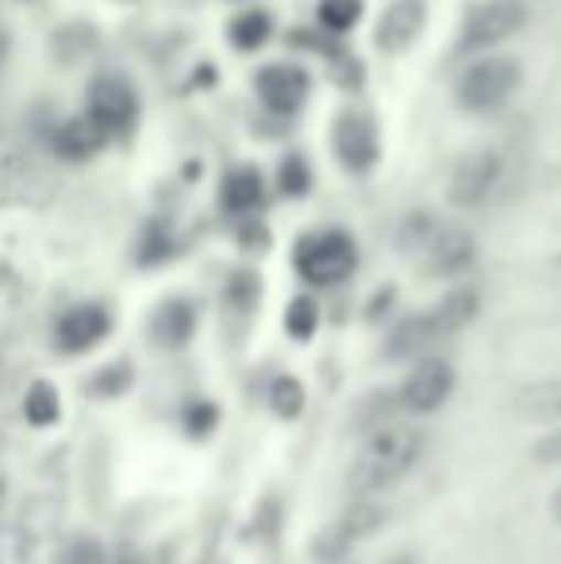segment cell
Here are the masks:
<instances>
[{
  "instance_id": "1",
  "label": "cell",
  "mask_w": 561,
  "mask_h": 564,
  "mask_svg": "<svg viewBox=\"0 0 561 564\" xmlns=\"http://www.w3.org/2000/svg\"><path fill=\"white\" fill-rule=\"evenodd\" d=\"M427 449V434L412 423H381L369 431L362 449L350 460V491L354 496H377L381 488H392L400 476H408L420 465Z\"/></svg>"
},
{
  "instance_id": "2",
  "label": "cell",
  "mask_w": 561,
  "mask_h": 564,
  "mask_svg": "<svg viewBox=\"0 0 561 564\" xmlns=\"http://www.w3.org/2000/svg\"><path fill=\"white\" fill-rule=\"evenodd\" d=\"M400 250L420 261L427 276H457L477 261V238L457 224L408 216V224L400 227Z\"/></svg>"
},
{
  "instance_id": "3",
  "label": "cell",
  "mask_w": 561,
  "mask_h": 564,
  "mask_svg": "<svg viewBox=\"0 0 561 564\" xmlns=\"http://www.w3.org/2000/svg\"><path fill=\"white\" fill-rule=\"evenodd\" d=\"M477 312H481V296L473 289L446 292L434 307L412 315V319H404L397 330H392L389 346H385L389 349V361H404V357L427 354L434 341H442V338L457 335L462 327H470V323L477 319Z\"/></svg>"
},
{
  "instance_id": "4",
  "label": "cell",
  "mask_w": 561,
  "mask_h": 564,
  "mask_svg": "<svg viewBox=\"0 0 561 564\" xmlns=\"http://www.w3.org/2000/svg\"><path fill=\"white\" fill-rule=\"evenodd\" d=\"M54 173L20 134L0 131V208H43L54 200Z\"/></svg>"
},
{
  "instance_id": "5",
  "label": "cell",
  "mask_w": 561,
  "mask_h": 564,
  "mask_svg": "<svg viewBox=\"0 0 561 564\" xmlns=\"http://www.w3.org/2000/svg\"><path fill=\"white\" fill-rule=\"evenodd\" d=\"M519 85H524V66H519V58L485 51L481 58H473L470 66L457 74L454 100H457V108H465V112L488 116V112H496V108L508 105V100L519 93Z\"/></svg>"
},
{
  "instance_id": "6",
  "label": "cell",
  "mask_w": 561,
  "mask_h": 564,
  "mask_svg": "<svg viewBox=\"0 0 561 564\" xmlns=\"http://www.w3.org/2000/svg\"><path fill=\"white\" fill-rule=\"evenodd\" d=\"M292 265H296L300 281L315 284V289H331L358 269V242L338 227L312 230L292 250Z\"/></svg>"
},
{
  "instance_id": "7",
  "label": "cell",
  "mask_w": 561,
  "mask_h": 564,
  "mask_svg": "<svg viewBox=\"0 0 561 564\" xmlns=\"http://www.w3.org/2000/svg\"><path fill=\"white\" fill-rule=\"evenodd\" d=\"M531 12H527L524 0H481L465 12L462 20V31H457V46L465 54H485V51H496L500 43L516 39L519 31L527 28Z\"/></svg>"
},
{
  "instance_id": "8",
  "label": "cell",
  "mask_w": 561,
  "mask_h": 564,
  "mask_svg": "<svg viewBox=\"0 0 561 564\" xmlns=\"http://www.w3.org/2000/svg\"><path fill=\"white\" fill-rule=\"evenodd\" d=\"M504 170H508V158L496 147H477L470 154H462L450 170L446 181V200L454 208H481L500 193Z\"/></svg>"
},
{
  "instance_id": "9",
  "label": "cell",
  "mask_w": 561,
  "mask_h": 564,
  "mask_svg": "<svg viewBox=\"0 0 561 564\" xmlns=\"http://www.w3.org/2000/svg\"><path fill=\"white\" fill-rule=\"evenodd\" d=\"M331 150H335L338 165L346 173H369L381 158V134L369 112H343L335 119V131H331Z\"/></svg>"
},
{
  "instance_id": "10",
  "label": "cell",
  "mask_w": 561,
  "mask_h": 564,
  "mask_svg": "<svg viewBox=\"0 0 561 564\" xmlns=\"http://www.w3.org/2000/svg\"><path fill=\"white\" fill-rule=\"evenodd\" d=\"M85 112L105 127L108 139H116V134H128L131 127H136V119H139L136 85H131L128 77H120V74L97 77V82L89 85V105H85Z\"/></svg>"
},
{
  "instance_id": "11",
  "label": "cell",
  "mask_w": 561,
  "mask_h": 564,
  "mask_svg": "<svg viewBox=\"0 0 561 564\" xmlns=\"http://www.w3.org/2000/svg\"><path fill=\"white\" fill-rule=\"evenodd\" d=\"M450 392H454V369L442 357H423L404 377L397 403L408 415H431V411H439L450 400Z\"/></svg>"
},
{
  "instance_id": "12",
  "label": "cell",
  "mask_w": 561,
  "mask_h": 564,
  "mask_svg": "<svg viewBox=\"0 0 561 564\" xmlns=\"http://www.w3.org/2000/svg\"><path fill=\"white\" fill-rule=\"evenodd\" d=\"M385 507L374 503V496H358V503L346 507L335 522L327 527V534L320 538V553L323 557H343L346 550H354L358 542H366L369 534L385 527Z\"/></svg>"
},
{
  "instance_id": "13",
  "label": "cell",
  "mask_w": 561,
  "mask_h": 564,
  "mask_svg": "<svg viewBox=\"0 0 561 564\" xmlns=\"http://www.w3.org/2000/svg\"><path fill=\"white\" fill-rule=\"evenodd\" d=\"M258 100H262L270 112L278 116H296L300 108L308 105V93H312V77L300 66H284V62H273L258 74L255 82Z\"/></svg>"
},
{
  "instance_id": "14",
  "label": "cell",
  "mask_w": 561,
  "mask_h": 564,
  "mask_svg": "<svg viewBox=\"0 0 561 564\" xmlns=\"http://www.w3.org/2000/svg\"><path fill=\"white\" fill-rule=\"evenodd\" d=\"M112 330V315L100 304H77L69 312H62V319L54 323V346L62 354H85V349L100 346Z\"/></svg>"
},
{
  "instance_id": "15",
  "label": "cell",
  "mask_w": 561,
  "mask_h": 564,
  "mask_svg": "<svg viewBox=\"0 0 561 564\" xmlns=\"http://www.w3.org/2000/svg\"><path fill=\"white\" fill-rule=\"evenodd\" d=\"M427 4L423 0H392L385 8L381 23H377V51L385 54H404L416 39L423 35Z\"/></svg>"
},
{
  "instance_id": "16",
  "label": "cell",
  "mask_w": 561,
  "mask_h": 564,
  "mask_svg": "<svg viewBox=\"0 0 561 564\" xmlns=\"http://www.w3.org/2000/svg\"><path fill=\"white\" fill-rule=\"evenodd\" d=\"M105 142H108L105 127H100L89 112L62 119L51 134V150H54V158H62V162H89V158H97L100 150H105Z\"/></svg>"
},
{
  "instance_id": "17",
  "label": "cell",
  "mask_w": 561,
  "mask_h": 564,
  "mask_svg": "<svg viewBox=\"0 0 561 564\" xmlns=\"http://www.w3.org/2000/svg\"><path fill=\"white\" fill-rule=\"evenodd\" d=\"M193 330H196V307L188 300H165L154 312V319H150V338L165 349L185 346L193 338Z\"/></svg>"
},
{
  "instance_id": "18",
  "label": "cell",
  "mask_w": 561,
  "mask_h": 564,
  "mask_svg": "<svg viewBox=\"0 0 561 564\" xmlns=\"http://www.w3.org/2000/svg\"><path fill=\"white\" fill-rule=\"evenodd\" d=\"M262 200H266L262 173L250 170V165L231 170L224 177V185H219V204H224V212H231V216H250V212L262 208Z\"/></svg>"
},
{
  "instance_id": "19",
  "label": "cell",
  "mask_w": 561,
  "mask_h": 564,
  "mask_svg": "<svg viewBox=\"0 0 561 564\" xmlns=\"http://www.w3.org/2000/svg\"><path fill=\"white\" fill-rule=\"evenodd\" d=\"M516 408L527 423H561V388H554V384L524 388Z\"/></svg>"
},
{
  "instance_id": "20",
  "label": "cell",
  "mask_w": 561,
  "mask_h": 564,
  "mask_svg": "<svg viewBox=\"0 0 561 564\" xmlns=\"http://www.w3.org/2000/svg\"><path fill=\"white\" fill-rule=\"evenodd\" d=\"M227 35H231V43L239 46V51H258V46H266L273 35L270 12H262V8H247V12H239L231 20Z\"/></svg>"
},
{
  "instance_id": "21",
  "label": "cell",
  "mask_w": 561,
  "mask_h": 564,
  "mask_svg": "<svg viewBox=\"0 0 561 564\" xmlns=\"http://www.w3.org/2000/svg\"><path fill=\"white\" fill-rule=\"evenodd\" d=\"M23 419L31 426H54L62 419V400H58V388L51 380H35L23 395Z\"/></svg>"
},
{
  "instance_id": "22",
  "label": "cell",
  "mask_w": 561,
  "mask_h": 564,
  "mask_svg": "<svg viewBox=\"0 0 561 564\" xmlns=\"http://www.w3.org/2000/svg\"><path fill=\"white\" fill-rule=\"evenodd\" d=\"M366 4L362 0H320V23L331 35H346L350 28H358Z\"/></svg>"
},
{
  "instance_id": "23",
  "label": "cell",
  "mask_w": 561,
  "mask_h": 564,
  "mask_svg": "<svg viewBox=\"0 0 561 564\" xmlns=\"http://www.w3.org/2000/svg\"><path fill=\"white\" fill-rule=\"evenodd\" d=\"M270 408L278 419H296L304 411V388L296 377H278L270 388Z\"/></svg>"
},
{
  "instance_id": "24",
  "label": "cell",
  "mask_w": 561,
  "mask_h": 564,
  "mask_svg": "<svg viewBox=\"0 0 561 564\" xmlns=\"http://www.w3.org/2000/svg\"><path fill=\"white\" fill-rule=\"evenodd\" d=\"M315 327H320V307H315L312 296H296L289 304V312H284V330H289L292 338H312Z\"/></svg>"
},
{
  "instance_id": "25",
  "label": "cell",
  "mask_w": 561,
  "mask_h": 564,
  "mask_svg": "<svg viewBox=\"0 0 561 564\" xmlns=\"http://www.w3.org/2000/svg\"><path fill=\"white\" fill-rule=\"evenodd\" d=\"M0 564H31V534L20 522H0Z\"/></svg>"
},
{
  "instance_id": "26",
  "label": "cell",
  "mask_w": 561,
  "mask_h": 564,
  "mask_svg": "<svg viewBox=\"0 0 561 564\" xmlns=\"http://www.w3.org/2000/svg\"><path fill=\"white\" fill-rule=\"evenodd\" d=\"M278 185L284 196H304L308 188H312V170H308V162L300 154H289V162L281 165L278 173Z\"/></svg>"
},
{
  "instance_id": "27",
  "label": "cell",
  "mask_w": 561,
  "mask_h": 564,
  "mask_svg": "<svg viewBox=\"0 0 561 564\" xmlns=\"http://www.w3.org/2000/svg\"><path fill=\"white\" fill-rule=\"evenodd\" d=\"M128 384H131V365H108V369H100L97 377L89 380V392L120 395V392H128Z\"/></svg>"
},
{
  "instance_id": "28",
  "label": "cell",
  "mask_w": 561,
  "mask_h": 564,
  "mask_svg": "<svg viewBox=\"0 0 561 564\" xmlns=\"http://www.w3.org/2000/svg\"><path fill=\"white\" fill-rule=\"evenodd\" d=\"M62 564H108L105 557V545L89 534H77L74 542L62 550Z\"/></svg>"
},
{
  "instance_id": "29",
  "label": "cell",
  "mask_w": 561,
  "mask_h": 564,
  "mask_svg": "<svg viewBox=\"0 0 561 564\" xmlns=\"http://www.w3.org/2000/svg\"><path fill=\"white\" fill-rule=\"evenodd\" d=\"M216 426V408L212 403H201V408L188 411V431L193 434H208Z\"/></svg>"
},
{
  "instance_id": "30",
  "label": "cell",
  "mask_w": 561,
  "mask_h": 564,
  "mask_svg": "<svg viewBox=\"0 0 561 564\" xmlns=\"http://www.w3.org/2000/svg\"><path fill=\"white\" fill-rule=\"evenodd\" d=\"M535 460H542V465H558L561 460V431L550 434V438H542L539 446H535Z\"/></svg>"
},
{
  "instance_id": "31",
  "label": "cell",
  "mask_w": 561,
  "mask_h": 564,
  "mask_svg": "<svg viewBox=\"0 0 561 564\" xmlns=\"http://www.w3.org/2000/svg\"><path fill=\"white\" fill-rule=\"evenodd\" d=\"M116 564H147V561H142L136 550H123V553H120V561H116Z\"/></svg>"
},
{
  "instance_id": "32",
  "label": "cell",
  "mask_w": 561,
  "mask_h": 564,
  "mask_svg": "<svg viewBox=\"0 0 561 564\" xmlns=\"http://www.w3.org/2000/svg\"><path fill=\"white\" fill-rule=\"evenodd\" d=\"M550 511H554V519H558V527H561V488L554 491V503H550Z\"/></svg>"
},
{
  "instance_id": "33",
  "label": "cell",
  "mask_w": 561,
  "mask_h": 564,
  "mask_svg": "<svg viewBox=\"0 0 561 564\" xmlns=\"http://www.w3.org/2000/svg\"><path fill=\"white\" fill-rule=\"evenodd\" d=\"M4 496H8V484H4V476H0V507H4Z\"/></svg>"
}]
</instances>
